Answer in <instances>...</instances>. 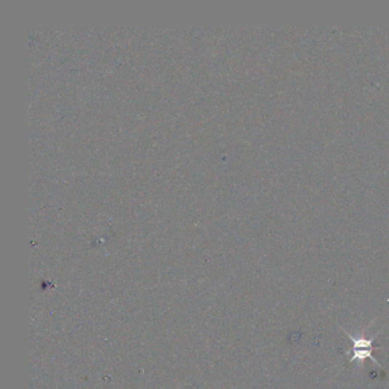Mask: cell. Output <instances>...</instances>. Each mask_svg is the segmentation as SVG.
Here are the masks:
<instances>
[{
  "mask_svg": "<svg viewBox=\"0 0 389 389\" xmlns=\"http://www.w3.org/2000/svg\"><path fill=\"white\" fill-rule=\"evenodd\" d=\"M346 335L348 338L351 340L353 343V356L350 357V362H355V361H358L361 365H363L365 360H371L373 363H376L379 367H381V364L378 362L376 357L372 355L373 349L376 347H373V340L376 337H373L371 339H365V338H355V337L351 336L350 334L346 331Z\"/></svg>",
  "mask_w": 389,
  "mask_h": 389,
  "instance_id": "cell-1",
  "label": "cell"
}]
</instances>
